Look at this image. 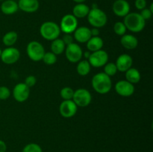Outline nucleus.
Instances as JSON below:
<instances>
[{
  "label": "nucleus",
  "instance_id": "29",
  "mask_svg": "<svg viewBox=\"0 0 153 152\" xmlns=\"http://www.w3.org/2000/svg\"><path fill=\"white\" fill-rule=\"evenodd\" d=\"M126 25H124L123 22H117L114 25V33L117 35L121 36V37L126 34Z\"/></svg>",
  "mask_w": 153,
  "mask_h": 152
},
{
  "label": "nucleus",
  "instance_id": "3",
  "mask_svg": "<svg viewBox=\"0 0 153 152\" xmlns=\"http://www.w3.org/2000/svg\"><path fill=\"white\" fill-rule=\"evenodd\" d=\"M40 33L45 40L52 41L58 38L61 34V29L57 23L48 21L42 24L40 28Z\"/></svg>",
  "mask_w": 153,
  "mask_h": 152
},
{
  "label": "nucleus",
  "instance_id": "38",
  "mask_svg": "<svg viewBox=\"0 0 153 152\" xmlns=\"http://www.w3.org/2000/svg\"><path fill=\"white\" fill-rule=\"evenodd\" d=\"M91 54V52H89V51H87V52H83V55H82V57H84V58H85V60H88V58H89Z\"/></svg>",
  "mask_w": 153,
  "mask_h": 152
},
{
  "label": "nucleus",
  "instance_id": "35",
  "mask_svg": "<svg viewBox=\"0 0 153 152\" xmlns=\"http://www.w3.org/2000/svg\"><path fill=\"white\" fill-rule=\"evenodd\" d=\"M134 5H135L136 8L138 10H143V9L146 8V0H135L134 2Z\"/></svg>",
  "mask_w": 153,
  "mask_h": 152
},
{
  "label": "nucleus",
  "instance_id": "12",
  "mask_svg": "<svg viewBox=\"0 0 153 152\" xmlns=\"http://www.w3.org/2000/svg\"><path fill=\"white\" fill-rule=\"evenodd\" d=\"M30 95V88L24 83H17L13 87V96L18 102H24L28 98Z\"/></svg>",
  "mask_w": 153,
  "mask_h": 152
},
{
  "label": "nucleus",
  "instance_id": "32",
  "mask_svg": "<svg viewBox=\"0 0 153 152\" xmlns=\"http://www.w3.org/2000/svg\"><path fill=\"white\" fill-rule=\"evenodd\" d=\"M37 83V79L34 77V75H29L25 79V84H26L28 87H31V86H34V85Z\"/></svg>",
  "mask_w": 153,
  "mask_h": 152
},
{
  "label": "nucleus",
  "instance_id": "31",
  "mask_svg": "<svg viewBox=\"0 0 153 152\" xmlns=\"http://www.w3.org/2000/svg\"><path fill=\"white\" fill-rule=\"evenodd\" d=\"M10 91L7 86H0V100H6L10 97Z\"/></svg>",
  "mask_w": 153,
  "mask_h": 152
},
{
  "label": "nucleus",
  "instance_id": "13",
  "mask_svg": "<svg viewBox=\"0 0 153 152\" xmlns=\"http://www.w3.org/2000/svg\"><path fill=\"white\" fill-rule=\"evenodd\" d=\"M115 90L121 96L129 97L134 94V84L126 80H121L115 84Z\"/></svg>",
  "mask_w": 153,
  "mask_h": 152
},
{
  "label": "nucleus",
  "instance_id": "28",
  "mask_svg": "<svg viewBox=\"0 0 153 152\" xmlns=\"http://www.w3.org/2000/svg\"><path fill=\"white\" fill-rule=\"evenodd\" d=\"M74 94V90L71 87L66 86L61 89L60 95L64 100H72Z\"/></svg>",
  "mask_w": 153,
  "mask_h": 152
},
{
  "label": "nucleus",
  "instance_id": "20",
  "mask_svg": "<svg viewBox=\"0 0 153 152\" xmlns=\"http://www.w3.org/2000/svg\"><path fill=\"white\" fill-rule=\"evenodd\" d=\"M104 42L103 40L100 37H91V39L87 42V48L88 51L91 52H97L102 49Z\"/></svg>",
  "mask_w": 153,
  "mask_h": 152
},
{
  "label": "nucleus",
  "instance_id": "7",
  "mask_svg": "<svg viewBox=\"0 0 153 152\" xmlns=\"http://www.w3.org/2000/svg\"><path fill=\"white\" fill-rule=\"evenodd\" d=\"M88 61L91 66L95 68L104 66L108 61V55L105 51L100 49L97 52H91Z\"/></svg>",
  "mask_w": 153,
  "mask_h": 152
},
{
  "label": "nucleus",
  "instance_id": "16",
  "mask_svg": "<svg viewBox=\"0 0 153 152\" xmlns=\"http://www.w3.org/2000/svg\"><path fill=\"white\" fill-rule=\"evenodd\" d=\"M17 4L19 8L25 13H34L40 7L38 0H19Z\"/></svg>",
  "mask_w": 153,
  "mask_h": 152
},
{
  "label": "nucleus",
  "instance_id": "24",
  "mask_svg": "<svg viewBox=\"0 0 153 152\" xmlns=\"http://www.w3.org/2000/svg\"><path fill=\"white\" fill-rule=\"evenodd\" d=\"M91 66L88 60H82V61H79L76 70L79 75L86 76L91 72Z\"/></svg>",
  "mask_w": 153,
  "mask_h": 152
},
{
  "label": "nucleus",
  "instance_id": "17",
  "mask_svg": "<svg viewBox=\"0 0 153 152\" xmlns=\"http://www.w3.org/2000/svg\"><path fill=\"white\" fill-rule=\"evenodd\" d=\"M73 34H74L73 37H74L75 40L81 43H87L91 39V37H92L91 36V29L85 26L77 28L76 31L73 32Z\"/></svg>",
  "mask_w": 153,
  "mask_h": 152
},
{
  "label": "nucleus",
  "instance_id": "5",
  "mask_svg": "<svg viewBox=\"0 0 153 152\" xmlns=\"http://www.w3.org/2000/svg\"><path fill=\"white\" fill-rule=\"evenodd\" d=\"M26 52L31 61L37 62L42 61L46 52L41 43L37 41H31L27 46Z\"/></svg>",
  "mask_w": 153,
  "mask_h": 152
},
{
  "label": "nucleus",
  "instance_id": "1",
  "mask_svg": "<svg viewBox=\"0 0 153 152\" xmlns=\"http://www.w3.org/2000/svg\"><path fill=\"white\" fill-rule=\"evenodd\" d=\"M92 86L94 90L100 94H106L111 90L112 82L111 77L104 72L96 74L92 78Z\"/></svg>",
  "mask_w": 153,
  "mask_h": 152
},
{
  "label": "nucleus",
  "instance_id": "15",
  "mask_svg": "<svg viewBox=\"0 0 153 152\" xmlns=\"http://www.w3.org/2000/svg\"><path fill=\"white\" fill-rule=\"evenodd\" d=\"M132 63V58L129 55L123 54L118 57L115 64H116L118 71L121 72H126L127 70L131 68Z\"/></svg>",
  "mask_w": 153,
  "mask_h": 152
},
{
  "label": "nucleus",
  "instance_id": "6",
  "mask_svg": "<svg viewBox=\"0 0 153 152\" xmlns=\"http://www.w3.org/2000/svg\"><path fill=\"white\" fill-rule=\"evenodd\" d=\"M73 100L77 107H86L91 104L92 100V95L91 92L86 89L80 88L74 91Z\"/></svg>",
  "mask_w": 153,
  "mask_h": 152
},
{
  "label": "nucleus",
  "instance_id": "34",
  "mask_svg": "<svg viewBox=\"0 0 153 152\" xmlns=\"http://www.w3.org/2000/svg\"><path fill=\"white\" fill-rule=\"evenodd\" d=\"M62 40L64 43V44H65V46H68V45L73 43L74 37L71 35V34H65L64 35V37H63Z\"/></svg>",
  "mask_w": 153,
  "mask_h": 152
},
{
  "label": "nucleus",
  "instance_id": "23",
  "mask_svg": "<svg viewBox=\"0 0 153 152\" xmlns=\"http://www.w3.org/2000/svg\"><path fill=\"white\" fill-rule=\"evenodd\" d=\"M66 46L63 42L62 39L57 38L55 40H52V44H51V50L52 53L56 55H61L65 50Z\"/></svg>",
  "mask_w": 153,
  "mask_h": 152
},
{
  "label": "nucleus",
  "instance_id": "9",
  "mask_svg": "<svg viewBox=\"0 0 153 152\" xmlns=\"http://www.w3.org/2000/svg\"><path fill=\"white\" fill-rule=\"evenodd\" d=\"M65 55L67 59L71 63H77L83 58V51L82 48L76 43H73L66 46Z\"/></svg>",
  "mask_w": 153,
  "mask_h": 152
},
{
  "label": "nucleus",
  "instance_id": "36",
  "mask_svg": "<svg viewBox=\"0 0 153 152\" xmlns=\"http://www.w3.org/2000/svg\"><path fill=\"white\" fill-rule=\"evenodd\" d=\"M7 151V145L5 142L0 139V152H5Z\"/></svg>",
  "mask_w": 153,
  "mask_h": 152
},
{
  "label": "nucleus",
  "instance_id": "27",
  "mask_svg": "<svg viewBox=\"0 0 153 152\" xmlns=\"http://www.w3.org/2000/svg\"><path fill=\"white\" fill-rule=\"evenodd\" d=\"M117 68L114 63H108L104 66V73H105L109 77L115 75L117 72Z\"/></svg>",
  "mask_w": 153,
  "mask_h": 152
},
{
  "label": "nucleus",
  "instance_id": "26",
  "mask_svg": "<svg viewBox=\"0 0 153 152\" xmlns=\"http://www.w3.org/2000/svg\"><path fill=\"white\" fill-rule=\"evenodd\" d=\"M42 61L46 63V65H53L55 63L57 62V55L52 53V52H45L44 55L43 57Z\"/></svg>",
  "mask_w": 153,
  "mask_h": 152
},
{
  "label": "nucleus",
  "instance_id": "33",
  "mask_svg": "<svg viewBox=\"0 0 153 152\" xmlns=\"http://www.w3.org/2000/svg\"><path fill=\"white\" fill-rule=\"evenodd\" d=\"M140 14L142 16V18L146 21L152 17V12L149 8H144L143 10H141V12L140 13Z\"/></svg>",
  "mask_w": 153,
  "mask_h": 152
},
{
  "label": "nucleus",
  "instance_id": "30",
  "mask_svg": "<svg viewBox=\"0 0 153 152\" xmlns=\"http://www.w3.org/2000/svg\"><path fill=\"white\" fill-rule=\"evenodd\" d=\"M22 152H43L41 147L36 143H29L22 149Z\"/></svg>",
  "mask_w": 153,
  "mask_h": 152
},
{
  "label": "nucleus",
  "instance_id": "11",
  "mask_svg": "<svg viewBox=\"0 0 153 152\" xmlns=\"http://www.w3.org/2000/svg\"><path fill=\"white\" fill-rule=\"evenodd\" d=\"M78 107L73 100H64L60 104L59 111L64 118H71L76 115Z\"/></svg>",
  "mask_w": 153,
  "mask_h": 152
},
{
  "label": "nucleus",
  "instance_id": "4",
  "mask_svg": "<svg viewBox=\"0 0 153 152\" xmlns=\"http://www.w3.org/2000/svg\"><path fill=\"white\" fill-rule=\"evenodd\" d=\"M87 16H88L89 23L94 28H102L107 23V15L102 10L100 9L99 7L91 9Z\"/></svg>",
  "mask_w": 153,
  "mask_h": 152
},
{
  "label": "nucleus",
  "instance_id": "2",
  "mask_svg": "<svg viewBox=\"0 0 153 152\" xmlns=\"http://www.w3.org/2000/svg\"><path fill=\"white\" fill-rule=\"evenodd\" d=\"M124 25L126 29L134 33H138L143 31L146 25V21L142 18L140 13H129L124 17Z\"/></svg>",
  "mask_w": 153,
  "mask_h": 152
},
{
  "label": "nucleus",
  "instance_id": "14",
  "mask_svg": "<svg viewBox=\"0 0 153 152\" xmlns=\"http://www.w3.org/2000/svg\"><path fill=\"white\" fill-rule=\"evenodd\" d=\"M112 10L116 16L125 17L130 13V5L126 0H116L112 6Z\"/></svg>",
  "mask_w": 153,
  "mask_h": 152
},
{
  "label": "nucleus",
  "instance_id": "25",
  "mask_svg": "<svg viewBox=\"0 0 153 152\" xmlns=\"http://www.w3.org/2000/svg\"><path fill=\"white\" fill-rule=\"evenodd\" d=\"M17 33L15 32V31H8L3 36L2 42L6 46L10 47L16 43V42L17 41Z\"/></svg>",
  "mask_w": 153,
  "mask_h": 152
},
{
  "label": "nucleus",
  "instance_id": "41",
  "mask_svg": "<svg viewBox=\"0 0 153 152\" xmlns=\"http://www.w3.org/2000/svg\"><path fill=\"white\" fill-rule=\"evenodd\" d=\"M0 1H2V0H0Z\"/></svg>",
  "mask_w": 153,
  "mask_h": 152
},
{
  "label": "nucleus",
  "instance_id": "10",
  "mask_svg": "<svg viewBox=\"0 0 153 152\" xmlns=\"http://www.w3.org/2000/svg\"><path fill=\"white\" fill-rule=\"evenodd\" d=\"M20 58V52L17 49L14 47H7L1 51L0 58L1 61L5 64H13L17 62Z\"/></svg>",
  "mask_w": 153,
  "mask_h": 152
},
{
  "label": "nucleus",
  "instance_id": "40",
  "mask_svg": "<svg viewBox=\"0 0 153 152\" xmlns=\"http://www.w3.org/2000/svg\"><path fill=\"white\" fill-rule=\"evenodd\" d=\"M1 51H2V50H1V49H0V57H1Z\"/></svg>",
  "mask_w": 153,
  "mask_h": 152
},
{
  "label": "nucleus",
  "instance_id": "19",
  "mask_svg": "<svg viewBox=\"0 0 153 152\" xmlns=\"http://www.w3.org/2000/svg\"><path fill=\"white\" fill-rule=\"evenodd\" d=\"M18 9V4L13 0H6L1 4V11L6 15L13 14L17 11Z\"/></svg>",
  "mask_w": 153,
  "mask_h": 152
},
{
  "label": "nucleus",
  "instance_id": "8",
  "mask_svg": "<svg viewBox=\"0 0 153 152\" xmlns=\"http://www.w3.org/2000/svg\"><path fill=\"white\" fill-rule=\"evenodd\" d=\"M60 29L64 34H72L78 28V19L73 14H66L62 17Z\"/></svg>",
  "mask_w": 153,
  "mask_h": 152
},
{
  "label": "nucleus",
  "instance_id": "39",
  "mask_svg": "<svg viewBox=\"0 0 153 152\" xmlns=\"http://www.w3.org/2000/svg\"><path fill=\"white\" fill-rule=\"evenodd\" d=\"M73 1H74L75 2H76L77 4H79V3H83L84 1H85L86 0H73Z\"/></svg>",
  "mask_w": 153,
  "mask_h": 152
},
{
  "label": "nucleus",
  "instance_id": "37",
  "mask_svg": "<svg viewBox=\"0 0 153 152\" xmlns=\"http://www.w3.org/2000/svg\"><path fill=\"white\" fill-rule=\"evenodd\" d=\"M91 36L92 37H97V36L100 35V30L99 28H94L93 29L91 30Z\"/></svg>",
  "mask_w": 153,
  "mask_h": 152
},
{
  "label": "nucleus",
  "instance_id": "18",
  "mask_svg": "<svg viewBox=\"0 0 153 152\" xmlns=\"http://www.w3.org/2000/svg\"><path fill=\"white\" fill-rule=\"evenodd\" d=\"M120 43L125 49L132 50L137 48L138 45V40L137 37L131 34H124L120 39Z\"/></svg>",
  "mask_w": 153,
  "mask_h": 152
},
{
  "label": "nucleus",
  "instance_id": "22",
  "mask_svg": "<svg viewBox=\"0 0 153 152\" xmlns=\"http://www.w3.org/2000/svg\"><path fill=\"white\" fill-rule=\"evenodd\" d=\"M126 78L127 81L130 82L132 84L137 83L140 82L141 79V75L140 73L137 69L135 68H130L126 72Z\"/></svg>",
  "mask_w": 153,
  "mask_h": 152
},
{
  "label": "nucleus",
  "instance_id": "21",
  "mask_svg": "<svg viewBox=\"0 0 153 152\" xmlns=\"http://www.w3.org/2000/svg\"><path fill=\"white\" fill-rule=\"evenodd\" d=\"M90 7L84 3H79L73 7V15L78 18H85L88 15L90 11Z\"/></svg>",
  "mask_w": 153,
  "mask_h": 152
}]
</instances>
